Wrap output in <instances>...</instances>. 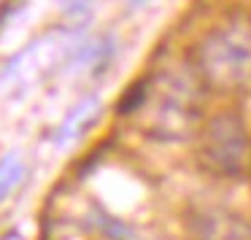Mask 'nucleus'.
I'll return each instance as SVG.
<instances>
[{
	"label": "nucleus",
	"mask_w": 251,
	"mask_h": 240,
	"mask_svg": "<svg viewBox=\"0 0 251 240\" xmlns=\"http://www.w3.org/2000/svg\"><path fill=\"white\" fill-rule=\"evenodd\" d=\"M25 173H27V168H25V159L19 157L17 151L6 154V157L0 159V202H6L8 194H11L14 189H17L19 184L25 181Z\"/></svg>",
	"instance_id": "6"
},
{
	"label": "nucleus",
	"mask_w": 251,
	"mask_h": 240,
	"mask_svg": "<svg viewBox=\"0 0 251 240\" xmlns=\"http://www.w3.org/2000/svg\"><path fill=\"white\" fill-rule=\"evenodd\" d=\"M130 3H132V6H138V3H143V0H130Z\"/></svg>",
	"instance_id": "8"
},
{
	"label": "nucleus",
	"mask_w": 251,
	"mask_h": 240,
	"mask_svg": "<svg viewBox=\"0 0 251 240\" xmlns=\"http://www.w3.org/2000/svg\"><path fill=\"white\" fill-rule=\"evenodd\" d=\"M192 240H251V224L227 208H200L189 213Z\"/></svg>",
	"instance_id": "4"
},
{
	"label": "nucleus",
	"mask_w": 251,
	"mask_h": 240,
	"mask_svg": "<svg viewBox=\"0 0 251 240\" xmlns=\"http://www.w3.org/2000/svg\"><path fill=\"white\" fill-rule=\"evenodd\" d=\"M98 105H100V103H98L95 97H89V100H84L81 105H76V108L71 111V116L62 121V127L57 130L54 143H68L71 138H76L78 132L84 130V124H87V121L92 119L95 114H98Z\"/></svg>",
	"instance_id": "5"
},
{
	"label": "nucleus",
	"mask_w": 251,
	"mask_h": 240,
	"mask_svg": "<svg viewBox=\"0 0 251 240\" xmlns=\"http://www.w3.org/2000/svg\"><path fill=\"white\" fill-rule=\"evenodd\" d=\"M197 159L213 178H243L251 170V135L235 114H219L200 135Z\"/></svg>",
	"instance_id": "3"
},
{
	"label": "nucleus",
	"mask_w": 251,
	"mask_h": 240,
	"mask_svg": "<svg viewBox=\"0 0 251 240\" xmlns=\"http://www.w3.org/2000/svg\"><path fill=\"white\" fill-rule=\"evenodd\" d=\"M192 73L208 92H243L251 87V17L216 24L192 51Z\"/></svg>",
	"instance_id": "2"
},
{
	"label": "nucleus",
	"mask_w": 251,
	"mask_h": 240,
	"mask_svg": "<svg viewBox=\"0 0 251 240\" xmlns=\"http://www.w3.org/2000/svg\"><path fill=\"white\" fill-rule=\"evenodd\" d=\"M119 114H138L151 138L181 141L202 116V84L192 71H159L130 89L119 103Z\"/></svg>",
	"instance_id": "1"
},
{
	"label": "nucleus",
	"mask_w": 251,
	"mask_h": 240,
	"mask_svg": "<svg viewBox=\"0 0 251 240\" xmlns=\"http://www.w3.org/2000/svg\"><path fill=\"white\" fill-rule=\"evenodd\" d=\"M60 6H62V11L78 17V14H84L89 8V0H60Z\"/></svg>",
	"instance_id": "7"
}]
</instances>
